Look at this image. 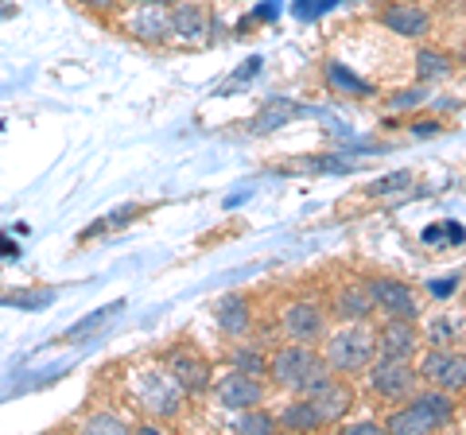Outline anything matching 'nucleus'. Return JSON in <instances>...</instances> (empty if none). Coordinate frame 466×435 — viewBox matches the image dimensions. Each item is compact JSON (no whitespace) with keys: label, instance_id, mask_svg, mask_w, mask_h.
<instances>
[{"label":"nucleus","instance_id":"16","mask_svg":"<svg viewBox=\"0 0 466 435\" xmlns=\"http://www.w3.org/2000/svg\"><path fill=\"white\" fill-rule=\"evenodd\" d=\"M296 113H299V106H296V101H288V97H272L268 106L257 113V121H253V133H257V137L276 133V128H280V125L296 121Z\"/></svg>","mask_w":466,"mask_h":435},{"label":"nucleus","instance_id":"18","mask_svg":"<svg viewBox=\"0 0 466 435\" xmlns=\"http://www.w3.org/2000/svg\"><path fill=\"white\" fill-rule=\"evenodd\" d=\"M218 327L226 330V335H245L249 330V308H245L241 296H226L222 303H218Z\"/></svg>","mask_w":466,"mask_h":435},{"label":"nucleus","instance_id":"14","mask_svg":"<svg viewBox=\"0 0 466 435\" xmlns=\"http://www.w3.org/2000/svg\"><path fill=\"white\" fill-rule=\"evenodd\" d=\"M210 27V8L198 5V0H183V5L171 8V35L183 39H202Z\"/></svg>","mask_w":466,"mask_h":435},{"label":"nucleus","instance_id":"36","mask_svg":"<svg viewBox=\"0 0 466 435\" xmlns=\"http://www.w3.org/2000/svg\"><path fill=\"white\" fill-rule=\"evenodd\" d=\"M276 8H280V5H276V0H268V5H260V8H257V16H260V20H272V16H276Z\"/></svg>","mask_w":466,"mask_h":435},{"label":"nucleus","instance_id":"29","mask_svg":"<svg viewBox=\"0 0 466 435\" xmlns=\"http://www.w3.org/2000/svg\"><path fill=\"white\" fill-rule=\"evenodd\" d=\"M424 101H428V90H420V86H416V90H408V94H397V97H392L389 101V109H412V106H424Z\"/></svg>","mask_w":466,"mask_h":435},{"label":"nucleus","instance_id":"37","mask_svg":"<svg viewBox=\"0 0 466 435\" xmlns=\"http://www.w3.org/2000/svg\"><path fill=\"white\" fill-rule=\"evenodd\" d=\"M0 253H5V257H12V253H16V257H20V245H12L5 234H0Z\"/></svg>","mask_w":466,"mask_h":435},{"label":"nucleus","instance_id":"31","mask_svg":"<svg viewBox=\"0 0 466 435\" xmlns=\"http://www.w3.org/2000/svg\"><path fill=\"white\" fill-rule=\"evenodd\" d=\"M447 339H455V323H447V319H440V323L431 327V342H447Z\"/></svg>","mask_w":466,"mask_h":435},{"label":"nucleus","instance_id":"32","mask_svg":"<svg viewBox=\"0 0 466 435\" xmlns=\"http://www.w3.org/2000/svg\"><path fill=\"white\" fill-rule=\"evenodd\" d=\"M428 288H431V296H440V299H443V296H451V292L459 288V277H451V280H431Z\"/></svg>","mask_w":466,"mask_h":435},{"label":"nucleus","instance_id":"7","mask_svg":"<svg viewBox=\"0 0 466 435\" xmlns=\"http://www.w3.org/2000/svg\"><path fill=\"white\" fill-rule=\"evenodd\" d=\"M214 393H218V400H222L226 409L245 412V409H260V400H265V385H260V377H253V373L233 369V373H226L222 381H218Z\"/></svg>","mask_w":466,"mask_h":435},{"label":"nucleus","instance_id":"19","mask_svg":"<svg viewBox=\"0 0 466 435\" xmlns=\"http://www.w3.org/2000/svg\"><path fill=\"white\" fill-rule=\"evenodd\" d=\"M428 12L420 8H389L385 12V27H392L397 35H424L428 32Z\"/></svg>","mask_w":466,"mask_h":435},{"label":"nucleus","instance_id":"35","mask_svg":"<svg viewBox=\"0 0 466 435\" xmlns=\"http://www.w3.org/2000/svg\"><path fill=\"white\" fill-rule=\"evenodd\" d=\"M377 431H385V428H377V424H354L350 428V435H377Z\"/></svg>","mask_w":466,"mask_h":435},{"label":"nucleus","instance_id":"24","mask_svg":"<svg viewBox=\"0 0 466 435\" xmlns=\"http://www.w3.org/2000/svg\"><path fill=\"white\" fill-rule=\"evenodd\" d=\"M462 238H466V229H462L459 222H435V226H428V229H424V241H428V245H440V241L459 245Z\"/></svg>","mask_w":466,"mask_h":435},{"label":"nucleus","instance_id":"11","mask_svg":"<svg viewBox=\"0 0 466 435\" xmlns=\"http://www.w3.org/2000/svg\"><path fill=\"white\" fill-rule=\"evenodd\" d=\"M308 404H311L315 416H319V428H323V424H339V420L350 412L354 393H350L346 385H334V377H330L327 385H319L315 393H308Z\"/></svg>","mask_w":466,"mask_h":435},{"label":"nucleus","instance_id":"13","mask_svg":"<svg viewBox=\"0 0 466 435\" xmlns=\"http://www.w3.org/2000/svg\"><path fill=\"white\" fill-rule=\"evenodd\" d=\"M167 369L171 377L183 385V393H202V389L210 385V366H207V358H198L191 350H175L167 358Z\"/></svg>","mask_w":466,"mask_h":435},{"label":"nucleus","instance_id":"26","mask_svg":"<svg viewBox=\"0 0 466 435\" xmlns=\"http://www.w3.org/2000/svg\"><path fill=\"white\" fill-rule=\"evenodd\" d=\"M82 431H128V424L121 416H109V412H97L82 424Z\"/></svg>","mask_w":466,"mask_h":435},{"label":"nucleus","instance_id":"1","mask_svg":"<svg viewBox=\"0 0 466 435\" xmlns=\"http://www.w3.org/2000/svg\"><path fill=\"white\" fill-rule=\"evenodd\" d=\"M330 373H334L330 361L319 358L311 346H303V342H291V346H284V350L272 358L276 385L291 389V393H315L319 385L330 381Z\"/></svg>","mask_w":466,"mask_h":435},{"label":"nucleus","instance_id":"25","mask_svg":"<svg viewBox=\"0 0 466 435\" xmlns=\"http://www.w3.org/2000/svg\"><path fill=\"white\" fill-rule=\"evenodd\" d=\"M334 5H339V0H291V12H296V20H319Z\"/></svg>","mask_w":466,"mask_h":435},{"label":"nucleus","instance_id":"28","mask_svg":"<svg viewBox=\"0 0 466 435\" xmlns=\"http://www.w3.org/2000/svg\"><path fill=\"white\" fill-rule=\"evenodd\" d=\"M233 369L260 377V373H265V358L253 354V350H233Z\"/></svg>","mask_w":466,"mask_h":435},{"label":"nucleus","instance_id":"9","mask_svg":"<svg viewBox=\"0 0 466 435\" xmlns=\"http://www.w3.org/2000/svg\"><path fill=\"white\" fill-rule=\"evenodd\" d=\"M280 323H284V335L303 342V346H315L319 339L327 335V319H323V311H319L315 303H288Z\"/></svg>","mask_w":466,"mask_h":435},{"label":"nucleus","instance_id":"30","mask_svg":"<svg viewBox=\"0 0 466 435\" xmlns=\"http://www.w3.org/2000/svg\"><path fill=\"white\" fill-rule=\"evenodd\" d=\"M412 179V171H397V176H385V179H377L373 183V195H385V191H400V187Z\"/></svg>","mask_w":466,"mask_h":435},{"label":"nucleus","instance_id":"17","mask_svg":"<svg viewBox=\"0 0 466 435\" xmlns=\"http://www.w3.org/2000/svg\"><path fill=\"white\" fill-rule=\"evenodd\" d=\"M370 311H377V308H373L370 288L350 284V288H342V292H339V315L350 319V323H361V319H366Z\"/></svg>","mask_w":466,"mask_h":435},{"label":"nucleus","instance_id":"5","mask_svg":"<svg viewBox=\"0 0 466 435\" xmlns=\"http://www.w3.org/2000/svg\"><path fill=\"white\" fill-rule=\"evenodd\" d=\"M128 35L140 43H164L171 35V8L167 0H137L125 16Z\"/></svg>","mask_w":466,"mask_h":435},{"label":"nucleus","instance_id":"20","mask_svg":"<svg viewBox=\"0 0 466 435\" xmlns=\"http://www.w3.org/2000/svg\"><path fill=\"white\" fill-rule=\"evenodd\" d=\"M5 308H24V311H43L47 303H55V292L51 288H24V292H8L5 299Z\"/></svg>","mask_w":466,"mask_h":435},{"label":"nucleus","instance_id":"6","mask_svg":"<svg viewBox=\"0 0 466 435\" xmlns=\"http://www.w3.org/2000/svg\"><path fill=\"white\" fill-rule=\"evenodd\" d=\"M370 385H373V393L385 397V400L412 397L416 369L408 366V358H381V361H377V369L370 373Z\"/></svg>","mask_w":466,"mask_h":435},{"label":"nucleus","instance_id":"15","mask_svg":"<svg viewBox=\"0 0 466 435\" xmlns=\"http://www.w3.org/2000/svg\"><path fill=\"white\" fill-rule=\"evenodd\" d=\"M121 311H125V299H113V303H106V308H97V311H90L86 319H78V323L70 327L63 339H66V342H90V339L101 335V330H106Z\"/></svg>","mask_w":466,"mask_h":435},{"label":"nucleus","instance_id":"8","mask_svg":"<svg viewBox=\"0 0 466 435\" xmlns=\"http://www.w3.org/2000/svg\"><path fill=\"white\" fill-rule=\"evenodd\" d=\"M370 296H373V308H381L389 319H420V299L408 284L400 280H373L370 284Z\"/></svg>","mask_w":466,"mask_h":435},{"label":"nucleus","instance_id":"4","mask_svg":"<svg viewBox=\"0 0 466 435\" xmlns=\"http://www.w3.org/2000/svg\"><path fill=\"white\" fill-rule=\"evenodd\" d=\"M373 354H377V335L366 330L361 323L339 330V335L327 342V361H330V369H339V373L366 369L373 361Z\"/></svg>","mask_w":466,"mask_h":435},{"label":"nucleus","instance_id":"10","mask_svg":"<svg viewBox=\"0 0 466 435\" xmlns=\"http://www.w3.org/2000/svg\"><path fill=\"white\" fill-rule=\"evenodd\" d=\"M420 373H424L435 389H443V393H455V389L466 385V358L462 354H451V350H431L424 358V366H420Z\"/></svg>","mask_w":466,"mask_h":435},{"label":"nucleus","instance_id":"21","mask_svg":"<svg viewBox=\"0 0 466 435\" xmlns=\"http://www.w3.org/2000/svg\"><path fill=\"white\" fill-rule=\"evenodd\" d=\"M280 424L288 431H315L319 428V416L308 400H296V404H288V409L280 412Z\"/></svg>","mask_w":466,"mask_h":435},{"label":"nucleus","instance_id":"33","mask_svg":"<svg viewBox=\"0 0 466 435\" xmlns=\"http://www.w3.org/2000/svg\"><path fill=\"white\" fill-rule=\"evenodd\" d=\"M257 70H260V59H249V63H245V66L238 70V75H233V86H238V82H249V78L257 75Z\"/></svg>","mask_w":466,"mask_h":435},{"label":"nucleus","instance_id":"3","mask_svg":"<svg viewBox=\"0 0 466 435\" xmlns=\"http://www.w3.org/2000/svg\"><path fill=\"white\" fill-rule=\"evenodd\" d=\"M451 416H455V404H451V397L443 393V389H435V393H420L412 397V404H408L404 412H392L385 431H397V435H420V431H435L451 424Z\"/></svg>","mask_w":466,"mask_h":435},{"label":"nucleus","instance_id":"2","mask_svg":"<svg viewBox=\"0 0 466 435\" xmlns=\"http://www.w3.org/2000/svg\"><path fill=\"white\" fill-rule=\"evenodd\" d=\"M133 397L140 404V412H148L152 420H175L183 412V385L171 377V369H144L133 385Z\"/></svg>","mask_w":466,"mask_h":435},{"label":"nucleus","instance_id":"27","mask_svg":"<svg viewBox=\"0 0 466 435\" xmlns=\"http://www.w3.org/2000/svg\"><path fill=\"white\" fill-rule=\"evenodd\" d=\"M238 428H241V431H249V435H260V431H272V416H265V412H257V409H245V416L238 420Z\"/></svg>","mask_w":466,"mask_h":435},{"label":"nucleus","instance_id":"23","mask_svg":"<svg viewBox=\"0 0 466 435\" xmlns=\"http://www.w3.org/2000/svg\"><path fill=\"white\" fill-rule=\"evenodd\" d=\"M416 70H420V78H443V75H451V59H443L440 51H420Z\"/></svg>","mask_w":466,"mask_h":435},{"label":"nucleus","instance_id":"34","mask_svg":"<svg viewBox=\"0 0 466 435\" xmlns=\"http://www.w3.org/2000/svg\"><path fill=\"white\" fill-rule=\"evenodd\" d=\"M78 8H90V12H113L116 0H75Z\"/></svg>","mask_w":466,"mask_h":435},{"label":"nucleus","instance_id":"12","mask_svg":"<svg viewBox=\"0 0 466 435\" xmlns=\"http://www.w3.org/2000/svg\"><path fill=\"white\" fill-rule=\"evenodd\" d=\"M420 346V335L412 327V319H389L381 327V335H377V350L381 358H412Z\"/></svg>","mask_w":466,"mask_h":435},{"label":"nucleus","instance_id":"22","mask_svg":"<svg viewBox=\"0 0 466 435\" xmlns=\"http://www.w3.org/2000/svg\"><path fill=\"white\" fill-rule=\"evenodd\" d=\"M327 82H330L339 94H358V97L370 94V82H361L358 75H350L342 63H330V66H327Z\"/></svg>","mask_w":466,"mask_h":435}]
</instances>
